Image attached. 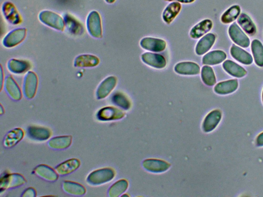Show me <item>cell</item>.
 Here are the masks:
<instances>
[{
    "label": "cell",
    "mask_w": 263,
    "mask_h": 197,
    "mask_svg": "<svg viewBox=\"0 0 263 197\" xmlns=\"http://www.w3.org/2000/svg\"><path fill=\"white\" fill-rule=\"evenodd\" d=\"M115 176V171L111 168H104L92 172L87 178V182L94 186L100 185L112 180Z\"/></svg>",
    "instance_id": "obj_1"
},
{
    "label": "cell",
    "mask_w": 263,
    "mask_h": 197,
    "mask_svg": "<svg viewBox=\"0 0 263 197\" xmlns=\"http://www.w3.org/2000/svg\"><path fill=\"white\" fill-rule=\"evenodd\" d=\"M39 19L44 25L55 29L63 31L65 29V25L63 18L52 11H41L39 14Z\"/></svg>",
    "instance_id": "obj_2"
},
{
    "label": "cell",
    "mask_w": 263,
    "mask_h": 197,
    "mask_svg": "<svg viewBox=\"0 0 263 197\" xmlns=\"http://www.w3.org/2000/svg\"><path fill=\"white\" fill-rule=\"evenodd\" d=\"M88 30L91 35L96 38L102 36L101 20L100 15L97 11H93L87 19Z\"/></svg>",
    "instance_id": "obj_3"
},
{
    "label": "cell",
    "mask_w": 263,
    "mask_h": 197,
    "mask_svg": "<svg viewBox=\"0 0 263 197\" xmlns=\"http://www.w3.org/2000/svg\"><path fill=\"white\" fill-rule=\"evenodd\" d=\"M26 183V180L19 173H10L2 177L1 179L0 188L3 190L14 189L22 186Z\"/></svg>",
    "instance_id": "obj_4"
},
{
    "label": "cell",
    "mask_w": 263,
    "mask_h": 197,
    "mask_svg": "<svg viewBox=\"0 0 263 197\" xmlns=\"http://www.w3.org/2000/svg\"><path fill=\"white\" fill-rule=\"evenodd\" d=\"M38 82V77L34 73L29 72L27 74L23 84L24 94L27 99L33 98L36 94Z\"/></svg>",
    "instance_id": "obj_5"
},
{
    "label": "cell",
    "mask_w": 263,
    "mask_h": 197,
    "mask_svg": "<svg viewBox=\"0 0 263 197\" xmlns=\"http://www.w3.org/2000/svg\"><path fill=\"white\" fill-rule=\"evenodd\" d=\"M166 45L164 40L151 37L143 38L140 42V45L143 49L156 53L164 51Z\"/></svg>",
    "instance_id": "obj_6"
},
{
    "label": "cell",
    "mask_w": 263,
    "mask_h": 197,
    "mask_svg": "<svg viewBox=\"0 0 263 197\" xmlns=\"http://www.w3.org/2000/svg\"><path fill=\"white\" fill-rule=\"evenodd\" d=\"M125 113L117 108L107 107L101 109L98 113L97 117L102 121H114L123 119Z\"/></svg>",
    "instance_id": "obj_7"
},
{
    "label": "cell",
    "mask_w": 263,
    "mask_h": 197,
    "mask_svg": "<svg viewBox=\"0 0 263 197\" xmlns=\"http://www.w3.org/2000/svg\"><path fill=\"white\" fill-rule=\"evenodd\" d=\"M142 166L148 171L153 173H162L168 170L171 165L164 160L148 159L143 161Z\"/></svg>",
    "instance_id": "obj_8"
},
{
    "label": "cell",
    "mask_w": 263,
    "mask_h": 197,
    "mask_svg": "<svg viewBox=\"0 0 263 197\" xmlns=\"http://www.w3.org/2000/svg\"><path fill=\"white\" fill-rule=\"evenodd\" d=\"M27 29L18 28L10 31L3 40V44L6 48H13L25 39Z\"/></svg>",
    "instance_id": "obj_9"
},
{
    "label": "cell",
    "mask_w": 263,
    "mask_h": 197,
    "mask_svg": "<svg viewBox=\"0 0 263 197\" xmlns=\"http://www.w3.org/2000/svg\"><path fill=\"white\" fill-rule=\"evenodd\" d=\"M141 60L146 64L157 69H163L167 64L165 57L158 54L145 53L141 55Z\"/></svg>",
    "instance_id": "obj_10"
},
{
    "label": "cell",
    "mask_w": 263,
    "mask_h": 197,
    "mask_svg": "<svg viewBox=\"0 0 263 197\" xmlns=\"http://www.w3.org/2000/svg\"><path fill=\"white\" fill-rule=\"evenodd\" d=\"M27 133L29 137L33 140L38 141H46L52 135V132L49 128L37 126L29 127Z\"/></svg>",
    "instance_id": "obj_11"
},
{
    "label": "cell",
    "mask_w": 263,
    "mask_h": 197,
    "mask_svg": "<svg viewBox=\"0 0 263 197\" xmlns=\"http://www.w3.org/2000/svg\"><path fill=\"white\" fill-rule=\"evenodd\" d=\"M222 114L219 110H214L209 113L203 122L202 130L210 133L216 128L222 119Z\"/></svg>",
    "instance_id": "obj_12"
},
{
    "label": "cell",
    "mask_w": 263,
    "mask_h": 197,
    "mask_svg": "<svg viewBox=\"0 0 263 197\" xmlns=\"http://www.w3.org/2000/svg\"><path fill=\"white\" fill-rule=\"evenodd\" d=\"M117 83V79L114 76H110L104 80L97 89L98 99L100 100L108 96L115 87Z\"/></svg>",
    "instance_id": "obj_13"
},
{
    "label": "cell",
    "mask_w": 263,
    "mask_h": 197,
    "mask_svg": "<svg viewBox=\"0 0 263 197\" xmlns=\"http://www.w3.org/2000/svg\"><path fill=\"white\" fill-rule=\"evenodd\" d=\"M229 33L231 39L237 45L245 48L250 45L249 38L236 23H233L230 28Z\"/></svg>",
    "instance_id": "obj_14"
},
{
    "label": "cell",
    "mask_w": 263,
    "mask_h": 197,
    "mask_svg": "<svg viewBox=\"0 0 263 197\" xmlns=\"http://www.w3.org/2000/svg\"><path fill=\"white\" fill-rule=\"evenodd\" d=\"M174 71L178 74L185 76H195L200 73L199 66L193 62H183L177 63Z\"/></svg>",
    "instance_id": "obj_15"
},
{
    "label": "cell",
    "mask_w": 263,
    "mask_h": 197,
    "mask_svg": "<svg viewBox=\"0 0 263 197\" xmlns=\"http://www.w3.org/2000/svg\"><path fill=\"white\" fill-rule=\"evenodd\" d=\"M213 27V23L209 19L202 20L195 26L190 31L191 38L198 39L209 32Z\"/></svg>",
    "instance_id": "obj_16"
},
{
    "label": "cell",
    "mask_w": 263,
    "mask_h": 197,
    "mask_svg": "<svg viewBox=\"0 0 263 197\" xmlns=\"http://www.w3.org/2000/svg\"><path fill=\"white\" fill-rule=\"evenodd\" d=\"M2 12L7 21L12 25H17L22 22L16 7L11 2H6L3 4Z\"/></svg>",
    "instance_id": "obj_17"
},
{
    "label": "cell",
    "mask_w": 263,
    "mask_h": 197,
    "mask_svg": "<svg viewBox=\"0 0 263 197\" xmlns=\"http://www.w3.org/2000/svg\"><path fill=\"white\" fill-rule=\"evenodd\" d=\"M216 37L213 33H208L203 37L197 43L196 53L198 56L203 55L207 53L212 47Z\"/></svg>",
    "instance_id": "obj_18"
},
{
    "label": "cell",
    "mask_w": 263,
    "mask_h": 197,
    "mask_svg": "<svg viewBox=\"0 0 263 197\" xmlns=\"http://www.w3.org/2000/svg\"><path fill=\"white\" fill-rule=\"evenodd\" d=\"M80 166V162L77 159H70L60 164L56 168L58 174L65 176L76 171Z\"/></svg>",
    "instance_id": "obj_19"
},
{
    "label": "cell",
    "mask_w": 263,
    "mask_h": 197,
    "mask_svg": "<svg viewBox=\"0 0 263 197\" xmlns=\"http://www.w3.org/2000/svg\"><path fill=\"white\" fill-rule=\"evenodd\" d=\"M64 19L66 28L71 34L79 36L84 33V28L74 17L67 14L65 16Z\"/></svg>",
    "instance_id": "obj_20"
},
{
    "label": "cell",
    "mask_w": 263,
    "mask_h": 197,
    "mask_svg": "<svg viewBox=\"0 0 263 197\" xmlns=\"http://www.w3.org/2000/svg\"><path fill=\"white\" fill-rule=\"evenodd\" d=\"M34 173L39 177L49 182H54L58 179L57 172L46 165L38 166L34 169Z\"/></svg>",
    "instance_id": "obj_21"
},
{
    "label": "cell",
    "mask_w": 263,
    "mask_h": 197,
    "mask_svg": "<svg viewBox=\"0 0 263 197\" xmlns=\"http://www.w3.org/2000/svg\"><path fill=\"white\" fill-rule=\"evenodd\" d=\"M182 5L177 2H173L167 6L163 13V19L166 24L170 25L180 13Z\"/></svg>",
    "instance_id": "obj_22"
},
{
    "label": "cell",
    "mask_w": 263,
    "mask_h": 197,
    "mask_svg": "<svg viewBox=\"0 0 263 197\" xmlns=\"http://www.w3.org/2000/svg\"><path fill=\"white\" fill-rule=\"evenodd\" d=\"M24 132L20 128L15 129L9 132L5 136L3 141V146L6 148L15 146L22 140Z\"/></svg>",
    "instance_id": "obj_23"
},
{
    "label": "cell",
    "mask_w": 263,
    "mask_h": 197,
    "mask_svg": "<svg viewBox=\"0 0 263 197\" xmlns=\"http://www.w3.org/2000/svg\"><path fill=\"white\" fill-rule=\"evenodd\" d=\"M227 57L226 54L222 51H214L211 52L202 59V63L204 65H214L221 63Z\"/></svg>",
    "instance_id": "obj_24"
},
{
    "label": "cell",
    "mask_w": 263,
    "mask_h": 197,
    "mask_svg": "<svg viewBox=\"0 0 263 197\" xmlns=\"http://www.w3.org/2000/svg\"><path fill=\"white\" fill-rule=\"evenodd\" d=\"M5 89L12 100L19 101L22 98L21 92L15 80L11 76H8L5 80Z\"/></svg>",
    "instance_id": "obj_25"
},
{
    "label": "cell",
    "mask_w": 263,
    "mask_h": 197,
    "mask_svg": "<svg viewBox=\"0 0 263 197\" xmlns=\"http://www.w3.org/2000/svg\"><path fill=\"white\" fill-rule=\"evenodd\" d=\"M238 86L237 80H230L218 84L214 87V91L219 95H227L232 93Z\"/></svg>",
    "instance_id": "obj_26"
},
{
    "label": "cell",
    "mask_w": 263,
    "mask_h": 197,
    "mask_svg": "<svg viewBox=\"0 0 263 197\" xmlns=\"http://www.w3.org/2000/svg\"><path fill=\"white\" fill-rule=\"evenodd\" d=\"M72 142V137L70 136H59L51 139L48 145L55 150H63L67 148Z\"/></svg>",
    "instance_id": "obj_27"
},
{
    "label": "cell",
    "mask_w": 263,
    "mask_h": 197,
    "mask_svg": "<svg viewBox=\"0 0 263 197\" xmlns=\"http://www.w3.org/2000/svg\"><path fill=\"white\" fill-rule=\"evenodd\" d=\"M62 188L66 193L70 195L82 196L86 193V190L84 187L74 182L65 181L63 183Z\"/></svg>",
    "instance_id": "obj_28"
},
{
    "label": "cell",
    "mask_w": 263,
    "mask_h": 197,
    "mask_svg": "<svg viewBox=\"0 0 263 197\" xmlns=\"http://www.w3.org/2000/svg\"><path fill=\"white\" fill-rule=\"evenodd\" d=\"M99 63V60L97 56L91 55H82L76 57L74 66L77 67H93Z\"/></svg>",
    "instance_id": "obj_29"
},
{
    "label": "cell",
    "mask_w": 263,
    "mask_h": 197,
    "mask_svg": "<svg viewBox=\"0 0 263 197\" xmlns=\"http://www.w3.org/2000/svg\"><path fill=\"white\" fill-rule=\"evenodd\" d=\"M230 52L234 59L243 64L250 65L253 62L252 56L236 45L232 46Z\"/></svg>",
    "instance_id": "obj_30"
},
{
    "label": "cell",
    "mask_w": 263,
    "mask_h": 197,
    "mask_svg": "<svg viewBox=\"0 0 263 197\" xmlns=\"http://www.w3.org/2000/svg\"><path fill=\"white\" fill-rule=\"evenodd\" d=\"M223 66L225 70L233 77L242 78L247 74V72L244 68L232 61H226Z\"/></svg>",
    "instance_id": "obj_31"
},
{
    "label": "cell",
    "mask_w": 263,
    "mask_h": 197,
    "mask_svg": "<svg viewBox=\"0 0 263 197\" xmlns=\"http://www.w3.org/2000/svg\"><path fill=\"white\" fill-rule=\"evenodd\" d=\"M30 63L26 61H21L11 59L8 63L9 70L14 74H22L26 73L31 68Z\"/></svg>",
    "instance_id": "obj_32"
},
{
    "label": "cell",
    "mask_w": 263,
    "mask_h": 197,
    "mask_svg": "<svg viewBox=\"0 0 263 197\" xmlns=\"http://www.w3.org/2000/svg\"><path fill=\"white\" fill-rule=\"evenodd\" d=\"M239 25L249 35H254L257 32V28L252 20L245 14H242L239 17L238 20Z\"/></svg>",
    "instance_id": "obj_33"
},
{
    "label": "cell",
    "mask_w": 263,
    "mask_h": 197,
    "mask_svg": "<svg viewBox=\"0 0 263 197\" xmlns=\"http://www.w3.org/2000/svg\"><path fill=\"white\" fill-rule=\"evenodd\" d=\"M128 182L125 179L118 181L114 183L108 191V196L111 197L120 196L128 189Z\"/></svg>",
    "instance_id": "obj_34"
},
{
    "label": "cell",
    "mask_w": 263,
    "mask_h": 197,
    "mask_svg": "<svg viewBox=\"0 0 263 197\" xmlns=\"http://www.w3.org/2000/svg\"><path fill=\"white\" fill-rule=\"evenodd\" d=\"M201 78L203 83L209 86H213L217 83L216 77L213 69L209 66L206 65L202 67Z\"/></svg>",
    "instance_id": "obj_35"
},
{
    "label": "cell",
    "mask_w": 263,
    "mask_h": 197,
    "mask_svg": "<svg viewBox=\"0 0 263 197\" xmlns=\"http://www.w3.org/2000/svg\"><path fill=\"white\" fill-rule=\"evenodd\" d=\"M241 8L237 5H234L227 10L221 17V21L225 24H228L235 21L240 15Z\"/></svg>",
    "instance_id": "obj_36"
},
{
    "label": "cell",
    "mask_w": 263,
    "mask_h": 197,
    "mask_svg": "<svg viewBox=\"0 0 263 197\" xmlns=\"http://www.w3.org/2000/svg\"><path fill=\"white\" fill-rule=\"evenodd\" d=\"M112 101L116 106L125 110H129L131 107V103L126 95L121 92H117L112 97Z\"/></svg>",
    "instance_id": "obj_37"
},
{
    "label": "cell",
    "mask_w": 263,
    "mask_h": 197,
    "mask_svg": "<svg viewBox=\"0 0 263 197\" xmlns=\"http://www.w3.org/2000/svg\"><path fill=\"white\" fill-rule=\"evenodd\" d=\"M252 52L255 60L259 66H263V45L258 40H254L252 44Z\"/></svg>",
    "instance_id": "obj_38"
},
{
    "label": "cell",
    "mask_w": 263,
    "mask_h": 197,
    "mask_svg": "<svg viewBox=\"0 0 263 197\" xmlns=\"http://www.w3.org/2000/svg\"><path fill=\"white\" fill-rule=\"evenodd\" d=\"M21 196L23 197H34L36 196V192L33 188H28L23 193Z\"/></svg>",
    "instance_id": "obj_39"
},
{
    "label": "cell",
    "mask_w": 263,
    "mask_h": 197,
    "mask_svg": "<svg viewBox=\"0 0 263 197\" xmlns=\"http://www.w3.org/2000/svg\"><path fill=\"white\" fill-rule=\"evenodd\" d=\"M168 2H177L185 4H190L194 2L196 0H165Z\"/></svg>",
    "instance_id": "obj_40"
},
{
    "label": "cell",
    "mask_w": 263,
    "mask_h": 197,
    "mask_svg": "<svg viewBox=\"0 0 263 197\" xmlns=\"http://www.w3.org/2000/svg\"><path fill=\"white\" fill-rule=\"evenodd\" d=\"M257 144L259 146H263V133H261L257 139Z\"/></svg>",
    "instance_id": "obj_41"
},
{
    "label": "cell",
    "mask_w": 263,
    "mask_h": 197,
    "mask_svg": "<svg viewBox=\"0 0 263 197\" xmlns=\"http://www.w3.org/2000/svg\"><path fill=\"white\" fill-rule=\"evenodd\" d=\"M105 1L107 3L112 4L116 1V0H105Z\"/></svg>",
    "instance_id": "obj_42"
},
{
    "label": "cell",
    "mask_w": 263,
    "mask_h": 197,
    "mask_svg": "<svg viewBox=\"0 0 263 197\" xmlns=\"http://www.w3.org/2000/svg\"><path fill=\"white\" fill-rule=\"evenodd\" d=\"M1 114H2L4 111H3V107L2 106H1Z\"/></svg>",
    "instance_id": "obj_43"
},
{
    "label": "cell",
    "mask_w": 263,
    "mask_h": 197,
    "mask_svg": "<svg viewBox=\"0 0 263 197\" xmlns=\"http://www.w3.org/2000/svg\"><path fill=\"white\" fill-rule=\"evenodd\" d=\"M262 97H263V96H262Z\"/></svg>",
    "instance_id": "obj_44"
}]
</instances>
